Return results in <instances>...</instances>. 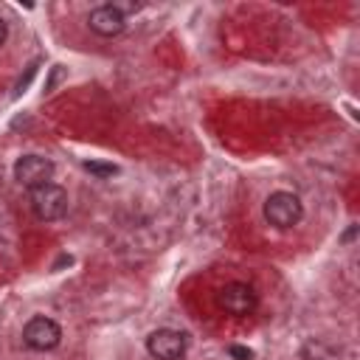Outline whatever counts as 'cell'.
Instances as JSON below:
<instances>
[{
    "label": "cell",
    "mask_w": 360,
    "mask_h": 360,
    "mask_svg": "<svg viewBox=\"0 0 360 360\" xmlns=\"http://www.w3.org/2000/svg\"><path fill=\"white\" fill-rule=\"evenodd\" d=\"M301 217H304V205L292 191H273L264 200V219L278 231L298 225Z\"/></svg>",
    "instance_id": "6da1fadb"
},
{
    "label": "cell",
    "mask_w": 360,
    "mask_h": 360,
    "mask_svg": "<svg viewBox=\"0 0 360 360\" xmlns=\"http://www.w3.org/2000/svg\"><path fill=\"white\" fill-rule=\"evenodd\" d=\"M28 202H31V211L37 219L42 222H53V219H62L65 211H68V194L62 186L56 183H48V186H39L28 194Z\"/></svg>",
    "instance_id": "7a4b0ae2"
},
{
    "label": "cell",
    "mask_w": 360,
    "mask_h": 360,
    "mask_svg": "<svg viewBox=\"0 0 360 360\" xmlns=\"http://www.w3.org/2000/svg\"><path fill=\"white\" fill-rule=\"evenodd\" d=\"M217 304L228 312V315H236V318H245L250 315L256 307H259V295L250 284L245 281H228L219 287L217 292Z\"/></svg>",
    "instance_id": "3957f363"
},
{
    "label": "cell",
    "mask_w": 360,
    "mask_h": 360,
    "mask_svg": "<svg viewBox=\"0 0 360 360\" xmlns=\"http://www.w3.org/2000/svg\"><path fill=\"white\" fill-rule=\"evenodd\" d=\"M51 177H53V163L42 155H22L14 160V180L28 191L48 186Z\"/></svg>",
    "instance_id": "277c9868"
},
{
    "label": "cell",
    "mask_w": 360,
    "mask_h": 360,
    "mask_svg": "<svg viewBox=\"0 0 360 360\" xmlns=\"http://www.w3.org/2000/svg\"><path fill=\"white\" fill-rule=\"evenodd\" d=\"M146 352L155 360H183L188 352V335L177 329H155L146 338Z\"/></svg>",
    "instance_id": "5b68a950"
},
{
    "label": "cell",
    "mask_w": 360,
    "mask_h": 360,
    "mask_svg": "<svg viewBox=\"0 0 360 360\" xmlns=\"http://www.w3.org/2000/svg\"><path fill=\"white\" fill-rule=\"evenodd\" d=\"M59 340H62V329L53 318L37 315L22 326V343L34 352H51L59 346Z\"/></svg>",
    "instance_id": "8992f818"
},
{
    "label": "cell",
    "mask_w": 360,
    "mask_h": 360,
    "mask_svg": "<svg viewBox=\"0 0 360 360\" xmlns=\"http://www.w3.org/2000/svg\"><path fill=\"white\" fill-rule=\"evenodd\" d=\"M87 25L93 34L98 37H118L124 34L127 28V17L112 6V3H104V6H96L90 14H87Z\"/></svg>",
    "instance_id": "52a82bcc"
},
{
    "label": "cell",
    "mask_w": 360,
    "mask_h": 360,
    "mask_svg": "<svg viewBox=\"0 0 360 360\" xmlns=\"http://www.w3.org/2000/svg\"><path fill=\"white\" fill-rule=\"evenodd\" d=\"M84 172H90L96 177H115L118 166L115 163H101V160H84Z\"/></svg>",
    "instance_id": "ba28073f"
},
{
    "label": "cell",
    "mask_w": 360,
    "mask_h": 360,
    "mask_svg": "<svg viewBox=\"0 0 360 360\" xmlns=\"http://www.w3.org/2000/svg\"><path fill=\"white\" fill-rule=\"evenodd\" d=\"M228 354H231L233 360H253V352H250L248 346H239V343L228 346Z\"/></svg>",
    "instance_id": "9c48e42d"
},
{
    "label": "cell",
    "mask_w": 360,
    "mask_h": 360,
    "mask_svg": "<svg viewBox=\"0 0 360 360\" xmlns=\"http://www.w3.org/2000/svg\"><path fill=\"white\" fill-rule=\"evenodd\" d=\"M112 6H115L124 17H127V14H135V11H141V8H143V3H112Z\"/></svg>",
    "instance_id": "30bf717a"
},
{
    "label": "cell",
    "mask_w": 360,
    "mask_h": 360,
    "mask_svg": "<svg viewBox=\"0 0 360 360\" xmlns=\"http://www.w3.org/2000/svg\"><path fill=\"white\" fill-rule=\"evenodd\" d=\"M6 37H8V25H6V20L0 17V45L6 42Z\"/></svg>",
    "instance_id": "8fae6325"
}]
</instances>
